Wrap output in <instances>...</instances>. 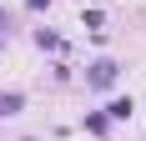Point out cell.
I'll list each match as a JSON object with an SVG mask.
<instances>
[{"instance_id": "cell-1", "label": "cell", "mask_w": 146, "mask_h": 141, "mask_svg": "<svg viewBox=\"0 0 146 141\" xmlns=\"http://www.w3.org/2000/svg\"><path fill=\"white\" fill-rule=\"evenodd\" d=\"M116 81V66H111V61H96V66H91V86H111Z\"/></svg>"}, {"instance_id": "cell-2", "label": "cell", "mask_w": 146, "mask_h": 141, "mask_svg": "<svg viewBox=\"0 0 146 141\" xmlns=\"http://www.w3.org/2000/svg\"><path fill=\"white\" fill-rule=\"evenodd\" d=\"M10 111H20V96H0V116H10Z\"/></svg>"}]
</instances>
